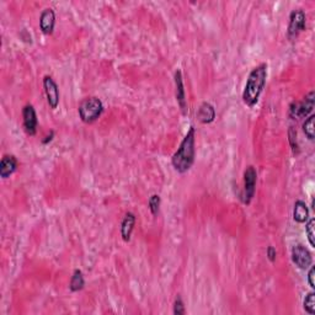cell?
Wrapping results in <instances>:
<instances>
[{
  "label": "cell",
  "mask_w": 315,
  "mask_h": 315,
  "mask_svg": "<svg viewBox=\"0 0 315 315\" xmlns=\"http://www.w3.org/2000/svg\"><path fill=\"white\" fill-rule=\"evenodd\" d=\"M196 130L195 127H190L188 132L186 133L185 138L180 143L177 151L174 153L171 158V164L177 173L183 174L188 171L195 163L196 157Z\"/></svg>",
  "instance_id": "6da1fadb"
},
{
  "label": "cell",
  "mask_w": 315,
  "mask_h": 315,
  "mask_svg": "<svg viewBox=\"0 0 315 315\" xmlns=\"http://www.w3.org/2000/svg\"><path fill=\"white\" fill-rule=\"evenodd\" d=\"M266 79H267V64L266 63L259 64L250 72L243 91V101L246 106L254 108L259 102L260 95L262 94L266 85Z\"/></svg>",
  "instance_id": "7a4b0ae2"
},
{
  "label": "cell",
  "mask_w": 315,
  "mask_h": 315,
  "mask_svg": "<svg viewBox=\"0 0 315 315\" xmlns=\"http://www.w3.org/2000/svg\"><path fill=\"white\" fill-rule=\"evenodd\" d=\"M79 117L84 123H93L102 115L103 105L102 101L97 97H88L82 100L78 109Z\"/></svg>",
  "instance_id": "3957f363"
},
{
  "label": "cell",
  "mask_w": 315,
  "mask_h": 315,
  "mask_svg": "<svg viewBox=\"0 0 315 315\" xmlns=\"http://www.w3.org/2000/svg\"><path fill=\"white\" fill-rule=\"evenodd\" d=\"M256 181H258V171L253 165L247 166L244 171V190L241 195V201L245 204H250L255 196Z\"/></svg>",
  "instance_id": "277c9868"
},
{
  "label": "cell",
  "mask_w": 315,
  "mask_h": 315,
  "mask_svg": "<svg viewBox=\"0 0 315 315\" xmlns=\"http://www.w3.org/2000/svg\"><path fill=\"white\" fill-rule=\"evenodd\" d=\"M315 103V94L314 91H310L307 96L304 97V100L301 102H293L289 108V115L293 118H304L308 117L309 114L313 111Z\"/></svg>",
  "instance_id": "5b68a950"
},
{
  "label": "cell",
  "mask_w": 315,
  "mask_h": 315,
  "mask_svg": "<svg viewBox=\"0 0 315 315\" xmlns=\"http://www.w3.org/2000/svg\"><path fill=\"white\" fill-rule=\"evenodd\" d=\"M305 23H307V17L305 13L302 9H297L293 10L289 15V23L288 29H287V36L289 39H295L298 37V35L305 30Z\"/></svg>",
  "instance_id": "8992f818"
},
{
  "label": "cell",
  "mask_w": 315,
  "mask_h": 315,
  "mask_svg": "<svg viewBox=\"0 0 315 315\" xmlns=\"http://www.w3.org/2000/svg\"><path fill=\"white\" fill-rule=\"evenodd\" d=\"M292 261L301 270H307L313 264V258L307 247L298 244L292 249Z\"/></svg>",
  "instance_id": "52a82bcc"
},
{
  "label": "cell",
  "mask_w": 315,
  "mask_h": 315,
  "mask_svg": "<svg viewBox=\"0 0 315 315\" xmlns=\"http://www.w3.org/2000/svg\"><path fill=\"white\" fill-rule=\"evenodd\" d=\"M44 89L50 108L53 110L57 109L58 103H59V89L51 75H46L44 78Z\"/></svg>",
  "instance_id": "ba28073f"
},
{
  "label": "cell",
  "mask_w": 315,
  "mask_h": 315,
  "mask_svg": "<svg viewBox=\"0 0 315 315\" xmlns=\"http://www.w3.org/2000/svg\"><path fill=\"white\" fill-rule=\"evenodd\" d=\"M23 121L24 128H25L26 133L30 136H35L37 132V115H36V110L32 105H26L23 109Z\"/></svg>",
  "instance_id": "9c48e42d"
},
{
  "label": "cell",
  "mask_w": 315,
  "mask_h": 315,
  "mask_svg": "<svg viewBox=\"0 0 315 315\" xmlns=\"http://www.w3.org/2000/svg\"><path fill=\"white\" fill-rule=\"evenodd\" d=\"M174 80H175V96L177 103H179L180 109H181L182 115H187V101H186V93H185V87H183L182 73L180 69H177L175 72Z\"/></svg>",
  "instance_id": "30bf717a"
},
{
  "label": "cell",
  "mask_w": 315,
  "mask_h": 315,
  "mask_svg": "<svg viewBox=\"0 0 315 315\" xmlns=\"http://www.w3.org/2000/svg\"><path fill=\"white\" fill-rule=\"evenodd\" d=\"M54 26H56V14H54L53 9H45L39 16V30L45 35H51V33H53Z\"/></svg>",
  "instance_id": "8fae6325"
},
{
  "label": "cell",
  "mask_w": 315,
  "mask_h": 315,
  "mask_svg": "<svg viewBox=\"0 0 315 315\" xmlns=\"http://www.w3.org/2000/svg\"><path fill=\"white\" fill-rule=\"evenodd\" d=\"M17 165H19V163H17V159L14 155H4L2 161H0V176L3 179L10 177L16 171Z\"/></svg>",
  "instance_id": "7c38bea8"
},
{
  "label": "cell",
  "mask_w": 315,
  "mask_h": 315,
  "mask_svg": "<svg viewBox=\"0 0 315 315\" xmlns=\"http://www.w3.org/2000/svg\"><path fill=\"white\" fill-rule=\"evenodd\" d=\"M216 118V109L209 102H203L197 111V120L203 124L212 123Z\"/></svg>",
  "instance_id": "4fadbf2b"
},
{
  "label": "cell",
  "mask_w": 315,
  "mask_h": 315,
  "mask_svg": "<svg viewBox=\"0 0 315 315\" xmlns=\"http://www.w3.org/2000/svg\"><path fill=\"white\" fill-rule=\"evenodd\" d=\"M134 225H136V216L132 212H128L121 223V237L126 243L131 240Z\"/></svg>",
  "instance_id": "5bb4252c"
},
{
  "label": "cell",
  "mask_w": 315,
  "mask_h": 315,
  "mask_svg": "<svg viewBox=\"0 0 315 315\" xmlns=\"http://www.w3.org/2000/svg\"><path fill=\"white\" fill-rule=\"evenodd\" d=\"M293 219L297 223H307L309 219V211L305 202L298 200L293 208Z\"/></svg>",
  "instance_id": "9a60e30c"
},
{
  "label": "cell",
  "mask_w": 315,
  "mask_h": 315,
  "mask_svg": "<svg viewBox=\"0 0 315 315\" xmlns=\"http://www.w3.org/2000/svg\"><path fill=\"white\" fill-rule=\"evenodd\" d=\"M84 286H85L84 275H82V272L79 270V268H76V270H74V272H73L72 278H70L69 289L72 290V292H79V290L84 288Z\"/></svg>",
  "instance_id": "2e32d148"
},
{
  "label": "cell",
  "mask_w": 315,
  "mask_h": 315,
  "mask_svg": "<svg viewBox=\"0 0 315 315\" xmlns=\"http://www.w3.org/2000/svg\"><path fill=\"white\" fill-rule=\"evenodd\" d=\"M314 122H315V115H310L307 120H305L304 123H303V132L305 133V136H307L310 140H313L315 138Z\"/></svg>",
  "instance_id": "e0dca14e"
},
{
  "label": "cell",
  "mask_w": 315,
  "mask_h": 315,
  "mask_svg": "<svg viewBox=\"0 0 315 315\" xmlns=\"http://www.w3.org/2000/svg\"><path fill=\"white\" fill-rule=\"evenodd\" d=\"M303 308L308 314H315V293L310 292L305 296L304 302H303Z\"/></svg>",
  "instance_id": "ac0fdd59"
},
{
  "label": "cell",
  "mask_w": 315,
  "mask_h": 315,
  "mask_svg": "<svg viewBox=\"0 0 315 315\" xmlns=\"http://www.w3.org/2000/svg\"><path fill=\"white\" fill-rule=\"evenodd\" d=\"M160 203H161L160 196H159V195L151 196L148 204H149V209H151V213L154 217L158 216L159 209H160Z\"/></svg>",
  "instance_id": "d6986e66"
},
{
  "label": "cell",
  "mask_w": 315,
  "mask_h": 315,
  "mask_svg": "<svg viewBox=\"0 0 315 315\" xmlns=\"http://www.w3.org/2000/svg\"><path fill=\"white\" fill-rule=\"evenodd\" d=\"M307 225H305V232H307L308 235V240L309 244L311 246L315 247V240H314V224H315V219L310 218L309 221H307Z\"/></svg>",
  "instance_id": "ffe728a7"
},
{
  "label": "cell",
  "mask_w": 315,
  "mask_h": 315,
  "mask_svg": "<svg viewBox=\"0 0 315 315\" xmlns=\"http://www.w3.org/2000/svg\"><path fill=\"white\" fill-rule=\"evenodd\" d=\"M173 311L175 315H185L186 310H185V304H183L182 298L180 296L176 297L175 302H174V308Z\"/></svg>",
  "instance_id": "44dd1931"
},
{
  "label": "cell",
  "mask_w": 315,
  "mask_h": 315,
  "mask_svg": "<svg viewBox=\"0 0 315 315\" xmlns=\"http://www.w3.org/2000/svg\"><path fill=\"white\" fill-rule=\"evenodd\" d=\"M314 275H315V267L314 266H310V270H309L308 272V282H309V286H310L313 289L315 288Z\"/></svg>",
  "instance_id": "7402d4cb"
},
{
  "label": "cell",
  "mask_w": 315,
  "mask_h": 315,
  "mask_svg": "<svg viewBox=\"0 0 315 315\" xmlns=\"http://www.w3.org/2000/svg\"><path fill=\"white\" fill-rule=\"evenodd\" d=\"M276 255H277L276 249H275L274 246H268L267 247V258H268V260H270L271 262L276 261Z\"/></svg>",
  "instance_id": "603a6c76"
},
{
  "label": "cell",
  "mask_w": 315,
  "mask_h": 315,
  "mask_svg": "<svg viewBox=\"0 0 315 315\" xmlns=\"http://www.w3.org/2000/svg\"><path fill=\"white\" fill-rule=\"evenodd\" d=\"M53 137H54V132H51L50 136H47V137H46V139L42 140V143H44V144H47L48 142H51V140L53 139Z\"/></svg>",
  "instance_id": "cb8c5ba5"
}]
</instances>
